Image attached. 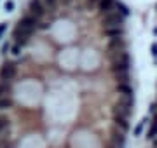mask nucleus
Returning a JSON list of instances; mask_svg holds the SVG:
<instances>
[{
  "mask_svg": "<svg viewBox=\"0 0 157 148\" xmlns=\"http://www.w3.org/2000/svg\"><path fill=\"white\" fill-rule=\"evenodd\" d=\"M0 148H12L7 139H0Z\"/></svg>",
  "mask_w": 157,
  "mask_h": 148,
  "instance_id": "12",
  "label": "nucleus"
},
{
  "mask_svg": "<svg viewBox=\"0 0 157 148\" xmlns=\"http://www.w3.org/2000/svg\"><path fill=\"white\" fill-rule=\"evenodd\" d=\"M51 26H52L51 23H45V21H39V24H37V30H39V31H47V30H49Z\"/></svg>",
  "mask_w": 157,
  "mask_h": 148,
  "instance_id": "8",
  "label": "nucleus"
},
{
  "mask_svg": "<svg viewBox=\"0 0 157 148\" xmlns=\"http://www.w3.org/2000/svg\"><path fill=\"white\" fill-rule=\"evenodd\" d=\"M9 51H11V42L7 40V42H4V46H2V54L6 56V54H7Z\"/></svg>",
  "mask_w": 157,
  "mask_h": 148,
  "instance_id": "9",
  "label": "nucleus"
},
{
  "mask_svg": "<svg viewBox=\"0 0 157 148\" xmlns=\"http://www.w3.org/2000/svg\"><path fill=\"white\" fill-rule=\"evenodd\" d=\"M154 148H157V138H154Z\"/></svg>",
  "mask_w": 157,
  "mask_h": 148,
  "instance_id": "14",
  "label": "nucleus"
},
{
  "mask_svg": "<svg viewBox=\"0 0 157 148\" xmlns=\"http://www.w3.org/2000/svg\"><path fill=\"white\" fill-rule=\"evenodd\" d=\"M7 30V23H0V39H2V35L6 33Z\"/></svg>",
  "mask_w": 157,
  "mask_h": 148,
  "instance_id": "13",
  "label": "nucleus"
},
{
  "mask_svg": "<svg viewBox=\"0 0 157 148\" xmlns=\"http://www.w3.org/2000/svg\"><path fill=\"white\" fill-rule=\"evenodd\" d=\"M2 96H12V82L0 80V98Z\"/></svg>",
  "mask_w": 157,
  "mask_h": 148,
  "instance_id": "7",
  "label": "nucleus"
},
{
  "mask_svg": "<svg viewBox=\"0 0 157 148\" xmlns=\"http://www.w3.org/2000/svg\"><path fill=\"white\" fill-rule=\"evenodd\" d=\"M33 37V31H30V30H21V28H14L12 31V39H14V44L21 47H26L30 44V40Z\"/></svg>",
  "mask_w": 157,
  "mask_h": 148,
  "instance_id": "2",
  "label": "nucleus"
},
{
  "mask_svg": "<svg viewBox=\"0 0 157 148\" xmlns=\"http://www.w3.org/2000/svg\"><path fill=\"white\" fill-rule=\"evenodd\" d=\"M39 17L32 16V14H25V16H21L19 19H17V24L16 28H21V30H30V31H35L37 30V24H39Z\"/></svg>",
  "mask_w": 157,
  "mask_h": 148,
  "instance_id": "3",
  "label": "nucleus"
},
{
  "mask_svg": "<svg viewBox=\"0 0 157 148\" xmlns=\"http://www.w3.org/2000/svg\"><path fill=\"white\" fill-rule=\"evenodd\" d=\"M9 131H11V119L0 112V139H7Z\"/></svg>",
  "mask_w": 157,
  "mask_h": 148,
  "instance_id": "5",
  "label": "nucleus"
},
{
  "mask_svg": "<svg viewBox=\"0 0 157 148\" xmlns=\"http://www.w3.org/2000/svg\"><path fill=\"white\" fill-rule=\"evenodd\" d=\"M28 14H32V16L42 19V17L47 14V9H45L44 0H30L28 2Z\"/></svg>",
  "mask_w": 157,
  "mask_h": 148,
  "instance_id": "4",
  "label": "nucleus"
},
{
  "mask_svg": "<svg viewBox=\"0 0 157 148\" xmlns=\"http://www.w3.org/2000/svg\"><path fill=\"white\" fill-rule=\"evenodd\" d=\"M108 148H112V146H108Z\"/></svg>",
  "mask_w": 157,
  "mask_h": 148,
  "instance_id": "15",
  "label": "nucleus"
},
{
  "mask_svg": "<svg viewBox=\"0 0 157 148\" xmlns=\"http://www.w3.org/2000/svg\"><path fill=\"white\" fill-rule=\"evenodd\" d=\"M21 49H23L21 46H17V44H14L11 51H12V54H14V56H17V54H21Z\"/></svg>",
  "mask_w": 157,
  "mask_h": 148,
  "instance_id": "11",
  "label": "nucleus"
},
{
  "mask_svg": "<svg viewBox=\"0 0 157 148\" xmlns=\"http://www.w3.org/2000/svg\"><path fill=\"white\" fill-rule=\"evenodd\" d=\"M17 72H19L17 63L12 61V59H7L0 66V80H4V82H14V79L17 77Z\"/></svg>",
  "mask_w": 157,
  "mask_h": 148,
  "instance_id": "1",
  "label": "nucleus"
},
{
  "mask_svg": "<svg viewBox=\"0 0 157 148\" xmlns=\"http://www.w3.org/2000/svg\"><path fill=\"white\" fill-rule=\"evenodd\" d=\"M4 9H6L7 12H11L12 9H14V2H12V0H7L6 4H4Z\"/></svg>",
  "mask_w": 157,
  "mask_h": 148,
  "instance_id": "10",
  "label": "nucleus"
},
{
  "mask_svg": "<svg viewBox=\"0 0 157 148\" xmlns=\"http://www.w3.org/2000/svg\"><path fill=\"white\" fill-rule=\"evenodd\" d=\"M14 99H12V96H2L0 98V112H6V110H11L14 108Z\"/></svg>",
  "mask_w": 157,
  "mask_h": 148,
  "instance_id": "6",
  "label": "nucleus"
}]
</instances>
